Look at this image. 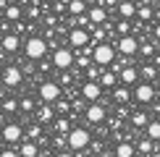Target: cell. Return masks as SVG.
I'll list each match as a JSON object with an SVG mask.
<instances>
[{
  "instance_id": "6da1fadb",
  "label": "cell",
  "mask_w": 160,
  "mask_h": 157,
  "mask_svg": "<svg viewBox=\"0 0 160 157\" xmlns=\"http://www.w3.org/2000/svg\"><path fill=\"white\" fill-rule=\"evenodd\" d=\"M48 52H50V45H48V39H45V37H37L34 34V37H29L24 42V55L32 58V60H42Z\"/></svg>"
},
{
  "instance_id": "7a4b0ae2",
  "label": "cell",
  "mask_w": 160,
  "mask_h": 157,
  "mask_svg": "<svg viewBox=\"0 0 160 157\" xmlns=\"http://www.w3.org/2000/svg\"><path fill=\"white\" fill-rule=\"evenodd\" d=\"M76 63V50L71 47V45H61V47H55L52 50V65H55L58 71H66V68H71V65Z\"/></svg>"
},
{
  "instance_id": "3957f363",
  "label": "cell",
  "mask_w": 160,
  "mask_h": 157,
  "mask_svg": "<svg viewBox=\"0 0 160 157\" xmlns=\"http://www.w3.org/2000/svg\"><path fill=\"white\" fill-rule=\"evenodd\" d=\"M92 55H95V63H97V65L108 68V65H113V60L118 58V47L105 39V42H97V45H95V52H92Z\"/></svg>"
},
{
  "instance_id": "277c9868",
  "label": "cell",
  "mask_w": 160,
  "mask_h": 157,
  "mask_svg": "<svg viewBox=\"0 0 160 157\" xmlns=\"http://www.w3.org/2000/svg\"><path fill=\"white\" fill-rule=\"evenodd\" d=\"M89 144H92L89 128H84V126H71V131H68V147L74 149V152H84Z\"/></svg>"
},
{
  "instance_id": "5b68a950",
  "label": "cell",
  "mask_w": 160,
  "mask_h": 157,
  "mask_svg": "<svg viewBox=\"0 0 160 157\" xmlns=\"http://www.w3.org/2000/svg\"><path fill=\"white\" fill-rule=\"evenodd\" d=\"M92 42V31L87 29V26H74V29H68V34H66V45H71L74 50L84 47V45Z\"/></svg>"
},
{
  "instance_id": "8992f818",
  "label": "cell",
  "mask_w": 160,
  "mask_h": 157,
  "mask_svg": "<svg viewBox=\"0 0 160 157\" xmlns=\"http://www.w3.org/2000/svg\"><path fill=\"white\" fill-rule=\"evenodd\" d=\"M0 81H3L8 89L21 87V81H24V71H21V65H3V68H0Z\"/></svg>"
},
{
  "instance_id": "52a82bcc",
  "label": "cell",
  "mask_w": 160,
  "mask_h": 157,
  "mask_svg": "<svg viewBox=\"0 0 160 157\" xmlns=\"http://www.w3.org/2000/svg\"><path fill=\"white\" fill-rule=\"evenodd\" d=\"M155 97H158V87L152 81H139L137 87H134V100L139 105H150V102H155Z\"/></svg>"
},
{
  "instance_id": "ba28073f",
  "label": "cell",
  "mask_w": 160,
  "mask_h": 157,
  "mask_svg": "<svg viewBox=\"0 0 160 157\" xmlns=\"http://www.w3.org/2000/svg\"><path fill=\"white\" fill-rule=\"evenodd\" d=\"M37 94H39V102H55L58 97L63 94V89H61L58 81H39Z\"/></svg>"
},
{
  "instance_id": "9c48e42d",
  "label": "cell",
  "mask_w": 160,
  "mask_h": 157,
  "mask_svg": "<svg viewBox=\"0 0 160 157\" xmlns=\"http://www.w3.org/2000/svg\"><path fill=\"white\" fill-rule=\"evenodd\" d=\"M84 118H87V123H92V126H100V123L108 118V110H105V102H89L87 105V110H84Z\"/></svg>"
},
{
  "instance_id": "30bf717a",
  "label": "cell",
  "mask_w": 160,
  "mask_h": 157,
  "mask_svg": "<svg viewBox=\"0 0 160 157\" xmlns=\"http://www.w3.org/2000/svg\"><path fill=\"white\" fill-rule=\"evenodd\" d=\"M0 136H3L5 144H18L21 139H26V131H24L21 123H5L0 128Z\"/></svg>"
},
{
  "instance_id": "8fae6325",
  "label": "cell",
  "mask_w": 160,
  "mask_h": 157,
  "mask_svg": "<svg viewBox=\"0 0 160 157\" xmlns=\"http://www.w3.org/2000/svg\"><path fill=\"white\" fill-rule=\"evenodd\" d=\"M116 47H118L121 55L134 58V55H139V39L134 34H121V37H118V42H116Z\"/></svg>"
},
{
  "instance_id": "7c38bea8",
  "label": "cell",
  "mask_w": 160,
  "mask_h": 157,
  "mask_svg": "<svg viewBox=\"0 0 160 157\" xmlns=\"http://www.w3.org/2000/svg\"><path fill=\"white\" fill-rule=\"evenodd\" d=\"M82 97H84V102H97L102 97V84L97 78H87L82 84Z\"/></svg>"
},
{
  "instance_id": "4fadbf2b",
  "label": "cell",
  "mask_w": 160,
  "mask_h": 157,
  "mask_svg": "<svg viewBox=\"0 0 160 157\" xmlns=\"http://www.w3.org/2000/svg\"><path fill=\"white\" fill-rule=\"evenodd\" d=\"M0 47H3L5 55L16 52L21 47V34H18V31H5V34H0Z\"/></svg>"
},
{
  "instance_id": "5bb4252c",
  "label": "cell",
  "mask_w": 160,
  "mask_h": 157,
  "mask_svg": "<svg viewBox=\"0 0 160 157\" xmlns=\"http://www.w3.org/2000/svg\"><path fill=\"white\" fill-rule=\"evenodd\" d=\"M118 78H121V84H126V87H137L142 78H139V68L131 63H126L121 71H118Z\"/></svg>"
},
{
  "instance_id": "9a60e30c",
  "label": "cell",
  "mask_w": 160,
  "mask_h": 157,
  "mask_svg": "<svg viewBox=\"0 0 160 157\" xmlns=\"http://www.w3.org/2000/svg\"><path fill=\"white\" fill-rule=\"evenodd\" d=\"M34 115H37V121L42 123V126H48V123L55 121L58 110H55V105H52V102H42V105H39V107L34 110Z\"/></svg>"
},
{
  "instance_id": "2e32d148",
  "label": "cell",
  "mask_w": 160,
  "mask_h": 157,
  "mask_svg": "<svg viewBox=\"0 0 160 157\" xmlns=\"http://www.w3.org/2000/svg\"><path fill=\"white\" fill-rule=\"evenodd\" d=\"M108 13H110V11L105 8V3H95V5H89V8H87L89 21H92V24H100V26L108 21Z\"/></svg>"
},
{
  "instance_id": "e0dca14e",
  "label": "cell",
  "mask_w": 160,
  "mask_h": 157,
  "mask_svg": "<svg viewBox=\"0 0 160 157\" xmlns=\"http://www.w3.org/2000/svg\"><path fill=\"white\" fill-rule=\"evenodd\" d=\"M113 152L118 157H131V155H137V144H131V136H121L118 144L113 147Z\"/></svg>"
},
{
  "instance_id": "ac0fdd59",
  "label": "cell",
  "mask_w": 160,
  "mask_h": 157,
  "mask_svg": "<svg viewBox=\"0 0 160 157\" xmlns=\"http://www.w3.org/2000/svg\"><path fill=\"white\" fill-rule=\"evenodd\" d=\"M97 81L102 84V89H113L118 81H121V78H118V71H113L110 65H108V68H102V74H100Z\"/></svg>"
},
{
  "instance_id": "d6986e66",
  "label": "cell",
  "mask_w": 160,
  "mask_h": 157,
  "mask_svg": "<svg viewBox=\"0 0 160 157\" xmlns=\"http://www.w3.org/2000/svg\"><path fill=\"white\" fill-rule=\"evenodd\" d=\"M113 100H116V105H118V102L129 105L131 100H134V89L126 87V84H121V87H113Z\"/></svg>"
},
{
  "instance_id": "ffe728a7",
  "label": "cell",
  "mask_w": 160,
  "mask_h": 157,
  "mask_svg": "<svg viewBox=\"0 0 160 157\" xmlns=\"http://www.w3.org/2000/svg\"><path fill=\"white\" fill-rule=\"evenodd\" d=\"M39 152V141L37 139H21L18 141V155L21 157H34Z\"/></svg>"
},
{
  "instance_id": "44dd1931",
  "label": "cell",
  "mask_w": 160,
  "mask_h": 157,
  "mask_svg": "<svg viewBox=\"0 0 160 157\" xmlns=\"http://www.w3.org/2000/svg\"><path fill=\"white\" fill-rule=\"evenodd\" d=\"M137 8H139V3H134V0H121L116 11L121 13V18H131V21H134L137 18Z\"/></svg>"
},
{
  "instance_id": "7402d4cb",
  "label": "cell",
  "mask_w": 160,
  "mask_h": 157,
  "mask_svg": "<svg viewBox=\"0 0 160 157\" xmlns=\"http://www.w3.org/2000/svg\"><path fill=\"white\" fill-rule=\"evenodd\" d=\"M3 18H8L11 24L21 21V18H24V8H21V5H16V3H8V5L3 8Z\"/></svg>"
},
{
  "instance_id": "603a6c76",
  "label": "cell",
  "mask_w": 160,
  "mask_h": 157,
  "mask_svg": "<svg viewBox=\"0 0 160 157\" xmlns=\"http://www.w3.org/2000/svg\"><path fill=\"white\" fill-rule=\"evenodd\" d=\"M158 63H144V65H139V78L142 81H155L158 78Z\"/></svg>"
},
{
  "instance_id": "cb8c5ba5",
  "label": "cell",
  "mask_w": 160,
  "mask_h": 157,
  "mask_svg": "<svg viewBox=\"0 0 160 157\" xmlns=\"http://www.w3.org/2000/svg\"><path fill=\"white\" fill-rule=\"evenodd\" d=\"M137 152L139 155H152V152H155V139L147 136V134L139 136V139H137Z\"/></svg>"
},
{
  "instance_id": "d4e9b609",
  "label": "cell",
  "mask_w": 160,
  "mask_h": 157,
  "mask_svg": "<svg viewBox=\"0 0 160 157\" xmlns=\"http://www.w3.org/2000/svg\"><path fill=\"white\" fill-rule=\"evenodd\" d=\"M52 131H58V134H68L71 131V115H55V121L50 123Z\"/></svg>"
},
{
  "instance_id": "484cf974",
  "label": "cell",
  "mask_w": 160,
  "mask_h": 157,
  "mask_svg": "<svg viewBox=\"0 0 160 157\" xmlns=\"http://www.w3.org/2000/svg\"><path fill=\"white\" fill-rule=\"evenodd\" d=\"M87 0H68V5H66V13L68 16H82V13H87Z\"/></svg>"
},
{
  "instance_id": "4316f807",
  "label": "cell",
  "mask_w": 160,
  "mask_h": 157,
  "mask_svg": "<svg viewBox=\"0 0 160 157\" xmlns=\"http://www.w3.org/2000/svg\"><path fill=\"white\" fill-rule=\"evenodd\" d=\"M137 18H139V21H144V24H150L152 18H155L152 3H139V8H137Z\"/></svg>"
},
{
  "instance_id": "83f0119b",
  "label": "cell",
  "mask_w": 160,
  "mask_h": 157,
  "mask_svg": "<svg viewBox=\"0 0 160 157\" xmlns=\"http://www.w3.org/2000/svg\"><path fill=\"white\" fill-rule=\"evenodd\" d=\"M129 123H131L134 128H147L150 115H147V113H142V110H134V113H131V118H129Z\"/></svg>"
},
{
  "instance_id": "f1b7e54d",
  "label": "cell",
  "mask_w": 160,
  "mask_h": 157,
  "mask_svg": "<svg viewBox=\"0 0 160 157\" xmlns=\"http://www.w3.org/2000/svg\"><path fill=\"white\" fill-rule=\"evenodd\" d=\"M52 105H55L58 115H68L71 110H74V105H71V100H68V97H66V94H61V97H58V100L52 102Z\"/></svg>"
},
{
  "instance_id": "f546056e",
  "label": "cell",
  "mask_w": 160,
  "mask_h": 157,
  "mask_svg": "<svg viewBox=\"0 0 160 157\" xmlns=\"http://www.w3.org/2000/svg\"><path fill=\"white\" fill-rule=\"evenodd\" d=\"M18 107H21V113H24V115H29V113H34V110H37V102H34V97L24 94L21 100H18Z\"/></svg>"
},
{
  "instance_id": "4dcf8cb0",
  "label": "cell",
  "mask_w": 160,
  "mask_h": 157,
  "mask_svg": "<svg viewBox=\"0 0 160 157\" xmlns=\"http://www.w3.org/2000/svg\"><path fill=\"white\" fill-rule=\"evenodd\" d=\"M26 139H37L39 144H45V141H48V139H45V136H42V123H34V126H29V128H26Z\"/></svg>"
},
{
  "instance_id": "1f68e13d",
  "label": "cell",
  "mask_w": 160,
  "mask_h": 157,
  "mask_svg": "<svg viewBox=\"0 0 160 157\" xmlns=\"http://www.w3.org/2000/svg\"><path fill=\"white\" fill-rule=\"evenodd\" d=\"M0 107H3V113H8V115H13L16 110H21L18 107V100H13V97H3V100H0Z\"/></svg>"
},
{
  "instance_id": "d6a6232c",
  "label": "cell",
  "mask_w": 160,
  "mask_h": 157,
  "mask_svg": "<svg viewBox=\"0 0 160 157\" xmlns=\"http://www.w3.org/2000/svg\"><path fill=\"white\" fill-rule=\"evenodd\" d=\"M144 134L152 136L155 141H160V121H150V123H147V128H144Z\"/></svg>"
},
{
  "instance_id": "836d02e7",
  "label": "cell",
  "mask_w": 160,
  "mask_h": 157,
  "mask_svg": "<svg viewBox=\"0 0 160 157\" xmlns=\"http://www.w3.org/2000/svg\"><path fill=\"white\" fill-rule=\"evenodd\" d=\"M116 34H131V18H121V21L116 24Z\"/></svg>"
},
{
  "instance_id": "e575fe53",
  "label": "cell",
  "mask_w": 160,
  "mask_h": 157,
  "mask_svg": "<svg viewBox=\"0 0 160 157\" xmlns=\"http://www.w3.org/2000/svg\"><path fill=\"white\" fill-rule=\"evenodd\" d=\"M139 55L155 58V45H152V42H139Z\"/></svg>"
},
{
  "instance_id": "d590c367",
  "label": "cell",
  "mask_w": 160,
  "mask_h": 157,
  "mask_svg": "<svg viewBox=\"0 0 160 157\" xmlns=\"http://www.w3.org/2000/svg\"><path fill=\"white\" fill-rule=\"evenodd\" d=\"M71 81H74V74H71V68L61 71V78H58V84H61V87H71Z\"/></svg>"
},
{
  "instance_id": "8d00e7d4",
  "label": "cell",
  "mask_w": 160,
  "mask_h": 157,
  "mask_svg": "<svg viewBox=\"0 0 160 157\" xmlns=\"http://www.w3.org/2000/svg\"><path fill=\"white\" fill-rule=\"evenodd\" d=\"M100 74H102V65H97V63H95V65H89V68L84 71V76H87V78H100Z\"/></svg>"
},
{
  "instance_id": "74e56055",
  "label": "cell",
  "mask_w": 160,
  "mask_h": 157,
  "mask_svg": "<svg viewBox=\"0 0 160 157\" xmlns=\"http://www.w3.org/2000/svg\"><path fill=\"white\" fill-rule=\"evenodd\" d=\"M0 155H3V157H13V155H18V144H8V147H0Z\"/></svg>"
},
{
  "instance_id": "f35d334b",
  "label": "cell",
  "mask_w": 160,
  "mask_h": 157,
  "mask_svg": "<svg viewBox=\"0 0 160 157\" xmlns=\"http://www.w3.org/2000/svg\"><path fill=\"white\" fill-rule=\"evenodd\" d=\"M24 18H39V8H37V5H29V8H24Z\"/></svg>"
},
{
  "instance_id": "ab89813d",
  "label": "cell",
  "mask_w": 160,
  "mask_h": 157,
  "mask_svg": "<svg viewBox=\"0 0 160 157\" xmlns=\"http://www.w3.org/2000/svg\"><path fill=\"white\" fill-rule=\"evenodd\" d=\"M152 37H155V39H158V42H160V24L155 26V29H152Z\"/></svg>"
},
{
  "instance_id": "60d3db41",
  "label": "cell",
  "mask_w": 160,
  "mask_h": 157,
  "mask_svg": "<svg viewBox=\"0 0 160 157\" xmlns=\"http://www.w3.org/2000/svg\"><path fill=\"white\" fill-rule=\"evenodd\" d=\"M5 115H8V113H3V107H0V128L5 126Z\"/></svg>"
},
{
  "instance_id": "b9f144b4",
  "label": "cell",
  "mask_w": 160,
  "mask_h": 157,
  "mask_svg": "<svg viewBox=\"0 0 160 157\" xmlns=\"http://www.w3.org/2000/svg\"><path fill=\"white\" fill-rule=\"evenodd\" d=\"M155 100H158V102H160V87H158V97H155Z\"/></svg>"
},
{
  "instance_id": "7bdbcfd3",
  "label": "cell",
  "mask_w": 160,
  "mask_h": 157,
  "mask_svg": "<svg viewBox=\"0 0 160 157\" xmlns=\"http://www.w3.org/2000/svg\"><path fill=\"white\" fill-rule=\"evenodd\" d=\"M0 52H3V47H0Z\"/></svg>"
}]
</instances>
